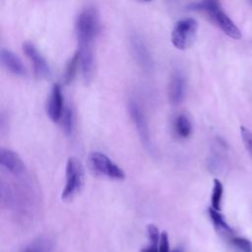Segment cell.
I'll return each instance as SVG.
<instances>
[{"label": "cell", "mask_w": 252, "mask_h": 252, "mask_svg": "<svg viewBox=\"0 0 252 252\" xmlns=\"http://www.w3.org/2000/svg\"><path fill=\"white\" fill-rule=\"evenodd\" d=\"M60 120H61L62 127L64 129V132L69 136L72 135L75 128V121H76L75 110L72 107V105H67L64 107V111Z\"/></svg>", "instance_id": "5bb4252c"}, {"label": "cell", "mask_w": 252, "mask_h": 252, "mask_svg": "<svg viewBox=\"0 0 252 252\" xmlns=\"http://www.w3.org/2000/svg\"><path fill=\"white\" fill-rule=\"evenodd\" d=\"M128 110L134 124L136 125L141 139L147 143L149 141V130L147 120L141 105L135 99H130L128 102Z\"/></svg>", "instance_id": "8fae6325"}, {"label": "cell", "mask_w": 252, "mask_h": 252, "mask_svg": "<svg viewBox=\"0 0 252 252\" xmlns=\"http://www.w3.org/2000/svg\"><path fill=\"white\" fill-rule=\"evenodd\" d=\"M174 129L179 137L187 138L192 132V125L186 115L180 114L174 120Z\"/></svg>", "instance_id": "9a60e30c"}, {"label": "cell", "mask_w": 252, "mask_h": 252, "mask_svg": "<svg viewBox=\"0 0 252 252\" xmlns=\"http://www.w3.org/2000/svg\"><path fill=\"white\" fill-rule=\"evenodd\" d=\"M172 252H181L180 250H174V251H172Z\"/></svg>", "instance_id": "603a6c76"}, {"label": "cell", "mask_w": 252, "mask_h": 252, "mask_svg": "<svg viewBox=\"0 0 252 252\" xmlns=\"http://www.w3.org/2000/svg\"><path fill=\"white\" fill-rule=\"evenodd\" d=\"M186 91V81L180 70H174L168 84V98L172 104H178L183 100Z\"/></svg>", "instance_id": "ba28073f"}, {"label": "cell", "mask_w": 252, "mask_h": 252, "mask_svg": "<svg viewBox=\"0 0 252 252\" xmlns=\"http://www.w3.org/2000/svg\"><path fill=\"white\" fill-rule=\"evenodd\" d=\"M99 31V16L95 8H85L76 21V33L78 38L80 55V66L82 76L86 83H89L94 70V42Z\"/></svg>", "instance_id": "6da1fadb"}, {"label": "cell", "mask_w": 252, "mask_h": 252, "mask_svg": "<svg viewBox=\"0 0 252 252\" xmlns=\"http://www.w3.org/2000/svg\"><path fill=\"white\" fill-rule=\"evenodd\" d=\"M1 62L11 73L15 75L24 76L26 74V68L22 60L14 52H12L9 49L2 48Z\"/></svg>", "instance_id": "7c38bea8"}, {"label": "cell", "mask_w": 252, "mask_h": 252, "mask_svg": "<svg viewBox=\"0 0 252 252\" xmlns=\"http://www.w3.org/2000/svg\"><path fill=\"white\" fill-rule=\"evenodd\" d=\"M28 58L32 61L34 74L38 79H46L50 77V68L45 58L40 54L36 47L31 43L26 42L23 46Z\"/></svg>", "instance_id": "52a82bcc"}, {"label": "cell", "mask_w": 252, "mask_h": 252, "mask_svg": "<svg viewBox=\"0 0 252 252\" xmlns=\"http://www.w3.org/2000/svg\"><path fill=\"white\" fill-rule=\"evenodd\" d=\"M130 46L139 66L146 72L151 71L154 67V60L145 40L140 35L133 34L130 38Z\"/></svg>", "instance_id": "8992f818"}, {"label": "cell", "mask_w": 252, "mask_h": 252, "mask_svg": "<svg viewBox=\"0 0 252 252\" xmlns=\"http://www.w3.org/2000/svg\"><path fill=\"white\" fill-rule=\"evenodd\" d=\"M240 134H241V139L244 144V147L252 158V133L247 128L241 126Z\"/></svg>", "instance_id": "ffe728a7"}, {"label": "cell", "mask_w": 252, "mask_h": 252, "mask_svg": "<svg viewBox=\"0 0 252 252\" xmlns=\"http://www.w3.org/2000/svg\"><path fill=\"white\" fill-rule=\"evenodd\" d=\"M143 1H151V0H143Z\"/></svg>", "instance_id": "cb8c5ba5"}, {"label": "cell", "mask_w": 252, "mask_h": 252, "mask_svg": "<svg viewBox=\"0 0 252 252\" xmlns=\"http://www.w3.org/2000/svg\"><path fill=\"white\" fill-rule=\"evenodd\" d=\"M64 111V100L61 88L58 84L53 85L47 102V114L53 122H58Z\"/></svg>", "instance_id": "9c48e42d"}, {"label": "cell", "mask_w": 252, "mask_h": 252, "mask_svg": "<svg viewBox=\"0 0 252 252\" xmlns=\"http://www.w3.org/2000/svg\"><path fill=\"white\" fill-rule=\"evenodd\" d=\"M158 250V252H169L168 234L165 231H162L160 234V239H159Z\"/></svg>", "instance_id": "44dd1931"}, {"label": "cell", "mask_w": 252, "mask_h": 252, "mask_svg": "<svg viewBox=\"0 0 252 252\" xmlns=\"http://www.w3.org/2000/svg\"><path fill=\"white\" fill-rule=\"evenodd\" d=\"M0 163L3 168L14 175H20L25 172V164L20 156L9 149L0 150Z\"/></svg>", "instance_id": "30bf717a"}, {"label": "cell", "mask_w": 252, "mask_h": 252, "mask_svg": "<svg viewBox=\"0 0 252 252\" xmlns=\"http://www.w3.org/2000/svg\"><path fill=\"white\" fill-rule=\"evenodd\" d=\"M232 244L241 252H252V242L244 237H233Z\"/></svg>", "instance_id": "d6986e66"}, {"label": "cell", "mask_w": 252, "mask_h": 252, "mask_svg": "<svg viewBox=\"0 0 252 252\" xmlns=\"http://www.w3.org/2000/svg\"><path fill=\"white\" fill-rule=\"evenodd\" d=\"M140 252H158V247H154L152 245H149V246L143 248Z\"/></svg>", "instance_id": "7402d4cb"}, {"label": "cell", "mask_w": 252, "mask_h": 252, "mask_svg": "<svg viewBox=\"0 0 252 252\" xmlns=\"http://www.w3.org/2000/svg\"><path fill=\"white\" fill-rule=\"evenodd\" d=\"M32 252H35V251H32Z\"/></svg>", "instance_id": "d4e9b609"}, {"label": "cell", "mask_w": 252, "mask_h": 252, "mask_svg": "<svg viewBox=\"0 0 252 252\" xmlns=\"http://www.w3.org/2000/svg\"><path fill=\"white\" fill-rule=\"evenodd\" d=\"M222 194H223V186L221 182L217 178L214 179V186H213L212 197H211V204L213 209L218 211L220 210Z\"/></svg>", "instance_id": "e0dca14e"}, {"label": "cell", "mask_w": 252, "mask_h": 252, "mask_svg": "<svg viewBox=\"0 0 252 252\" xmlns=\"http://www.w3.org/2000/svg\"><path fill=\"white\" fill-rule=\"evenodd\" d=\"M191 10L205 12L219 26V28L229 37L233 39L241 38V32L222 11L218 0H202L190 6Z\"/></svg>", "instance_id": "7a4b0ae2"}, {"label": "cell", "mask_w": 252, "mask_h": 252, "mask_svg": "<svg viewBox=\"0 0 252 252\" xmlns=\"http://www.w3.org/2000/svg\"><path fill=\"white\" fill-rule=\"evenodd\" d=\"M147 234L150 240V245L154 246V247H158V243H159V239H160V234L158 228L153 224L150 223L147 225Z\"/></svg>", "instance_id": "ac0fdd59"}, {"label": "cell", "mask_w": 252, "mask_h": 252, "mask_svg": "<svg viewBox=\"0 0 252 252\" xmlns=\"http://www.w3.org/2000/svg\"><path fill=\"white\" fill-rule=\"evenodd\" d=\"M209 215L210 218L214 223V225L216 226V228L225 234V235H231L232 234V229L231 227L228 225V223L225 221L223 216L220 213V211L213 209L212 207L209 209Z\"/></svg>", "instance_id": "4fadbf2b"}, {"label": "cell", "mask_w": 252, "mask_h": 252, "mask_svg": "<svg viewBox=\"0 0 252 252\" xmlns=\"http://www.w3.org/2000/svg\"><path fill=\"white\" fill-rule=\"evenodd\" d=\"M198 23L193 18H184L179 20L172 32H171V42L174 47L180 50L189 48L197 35Z\"/></svg>", "instance_id": "5b68a950"}, {"label": "cell", "mask_w": 252, "mask_h": 252, "mask_svg": "<svg viewBox=\"0 0 252 252\" xmlns=\"http://www.w3.org/2000/svg\"><path fill=\"white\" fill-rule=\"evenodd\" d=\"M90 168L99 176H104L113 180H122L125 178L123 169L117 165L106 155L100 152L91 153L88 157Z\"/></svg>", "instance_id": "277c9868"}, {"label": "cell", "mask_w": 252, "mask_h": 252, "mask_svg": "<svg viewBox=\"0 0 252 252\" xmlns=\"http://www.w3.org/2000/svg\"><path fill=\"white\" fill-rule=\"evenodd\" d=\"M79 65H80V55L77 51L73 55V57L69 60L68 64L66 66L65 73H64V76H63V80H64L65 84H70L73 81V79H74V77L77 73Z\"/></svg>", "instance_id": "2e32d148"}, {"label": "cell", "mask_w": 252, "mask_h": 252, "mask_svg": "<svg viewBox=\"0 0 252 252\" xmlns=\"http://www.w3.org/2000/svg\"><path fill=\"white\" fill-rule=\"evenodd\" d=\"M66 182L61 193L62 200H69L76 196L85 184V168L80 159L75 157L68 158L65 170Z\"/></svg>", "instance_id": "3957f363"}]
</instances>
